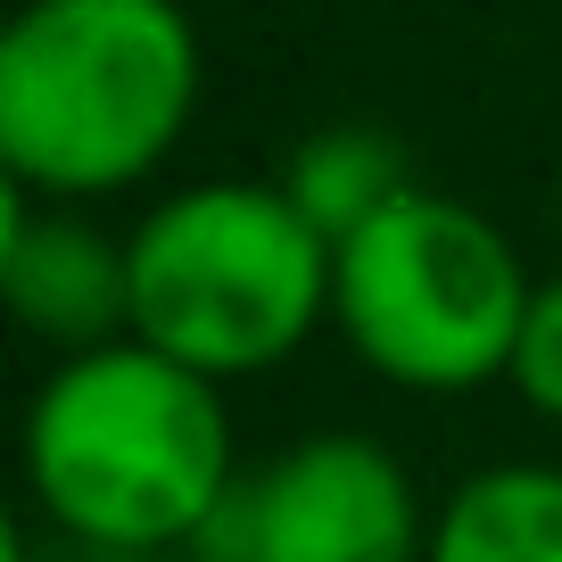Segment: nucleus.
I'll return each instance as SVG.
<instances>
[{
    "label": "nucleus",
    "instance_id": "obj_8",
    "mask_svg": "<svg viewBox=\"0 0 562 562\" xmlns=\"http://www.w3.org/2000/svg\"><path fill=\"white\" fill-rule=\"evenodd\" d=\"M281 191L299 199V215L339 248L348 232H364L372 215L397 207L414 182H405V149L389 133H372V124H323V133L299 140Z\"/></svg>",
    "mask_w": 562,
    "mask_h": 562
},
{
    "label": "nucleus",
    "instance_id": "obj_3",
    "mask_svg": "<svg viewBox=\"0 0 562 562\" xmlns=\"http://www.w3.org/2000/svg\"><path fill=\"white\" fill-rule=\"evenodd\" d=\"M331 273L339 248L281 182H191L133 224V339L240 381L315 339Z\"/></svg>",
    "mask_w": 562,
    "mask_h": 562
},
{
    "label": "nucleus",
    "instance_id": "obj_10",
    "mask_svg": "<svg viewBox=\"0 0 562 562\" xmlns=\"http://www.w3.org/2000/svg\"><path fill=\"white\" fill-rule=\"evenodd\" d=\"M9 562H166V554H149V546H108V538H75V529L42 521V538H34V529H9Z\"/></svg>",
    "mask_w": 562,
    "mask_h": 562
},
{
    "label": "nucleus",
    "instance_id": "obj_1",
    "mask_svg": "<svg viewBox=\"0 0 562 562\" xmlns=\"http://www.w3.org/2000/svg\"><path fill=\"white\" fill-rule=\"evenodd\" d=\"M25 480L50 529L182 554L240 480L224 389L149 339L83 348L25 414Z\"/></svg>",
    "mask_w": 562,
    "mask_h": 562
},
{
    "label": "nucleus",
    "instance_id": "obj_4",
    "mask_svg": "<svg viewBox=\"0 0 562 562\" xmlns=\"http://www.w3.org/2000/svg\"><path fill=\"white\" fill-rule=\"evenodd\" d=\"M529 299L538 281L521 273L505 232L422 182L339 240L331 273V323L348 331V348L381 381L422 389V397L505 381Z\"/></svg>",
    "mask_w": 562,
    "mask_h": 562
},
{
    "label": "nucleus",
    "instance_id": "obj_6",
    "mask_svg": "<svg viewBox=\"0 0 562 562\" xmlns=\"http://www.w3.org/2000/svg\"><path fill=\"white\" fill-rule=\"evenodd\" d=\"M34 199L42 191H25L18 175L0 182V290L18 323L67 356L133 339V240H108L67 199L50 215Z\"/></svg>",
    "mask_w": 562,
    "mask_h": 562
},
{
    "label": "nucleus",
    "instance_id": "obj_5",
    "mask_svg": "<svg viewBox=\"0 0 562 562\" xmlns=\"http://www.w3.org/2000/svg\"><path fill=\"white\" fill-rule=\"evenodd\" d=\"M191 562H430L405 463L364 430H315L281 447L265 472H240L232 496L182 546Z\"/></svg>",
    "mask_w": 562,
    "mask_h": 562
},
{
    "label": "nucleus",
    "instance_id": "obj_7",
    "mask_svg": "<svg viewBox=\"0 0 562 562\" xmlns=\"http://www.w3.org/2000/svg\"><path fill=\"white\" fill-rule=\"evenodd\" d=\"M430 562H562V472L488 463L430 513Z\"/></svg>",
    "mask_w": 562,
    "mask_h": 562
},
{
    "label": "nucleus",
    "instance_id": "obj_9",
    "mask_svg": "<svg viewBox=\"0 0 562 562\" xmlns=\"http://www.w3.org/2000/svg\"><path fill=\"white\" fill-rule=\"evenodd\" d=\"M505 381L538 405L546 422H562V281H538V299L521 315V339H513Z\"/></svg>",
    "mask_w": 562,
    "mask_h": 562
},
{
    "label": "nucleus",
    "instance_id": "obj_2",
    "mask_svg": "<svg viewBox=\"0 0 562 562\" xmlns=\"http://www.w3.org/2000/svg\"><path fill=\"white\" fill-rule=\"evenodd\" d=\"M199 108L182 0H25L0 25V166L42 199L158 175Z\"/></svg>",
    "mask_w": 562,
    "mask_h": 562
}]
</instances>
